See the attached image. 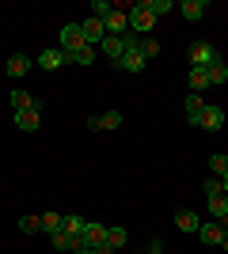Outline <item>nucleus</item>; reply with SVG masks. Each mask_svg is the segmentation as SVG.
I'll return each instance as SVG.
<instances>
[{
	"label": "nucleus",
	"instance_id": "nucleus-4",
	"mask_svg": "<svg viewBox=\"0 0 228 254\" xmlns=\"http://www.w3.org/2000/svg\"><path fill=\"white\" fill-rule=\"evenodd\" d=\"M228 114H225V106L217 103H206V110H202V118H198V126L206 129V133H217V129H225Z\"/></svg>",
	"mask_w": 228,
	"mask_h": 254
},
{
	"label": "nucleus",
	"instance_id": "nucleus-20",
	"mask_svg": "<svg viewBox=\"0 0 228 254\" xmlns=\"http://www.w3.org/2000/svg\"><path fill=\"white\" fill-rule=\"evenodd\" d=\"M107 243L114 247V251H118V247H126V243H130V232H126L122 224H114V228H107Z\"/></svg>",
	"mask_w": 228,
	"mask_h": 254
},
{
	"label": "nucleus",
	"instance_id": "nucleus-13",
	"mask_svg": "<svg viewBox=\"0 0 228 254\" xmlns=\"http://www.w3.org/2000/svg\"><path fill=\"white\" fill-rule=\"evenodd\" d=\"M38 64H42L46 72H54V68L65 64V53H61V50H42V53H38Z\"/></svg>",
	"mask_w": 228,
	"mask_h": 254
},
{
	"label": "nucleus",
	"instance_id": "nucleus-34",
	"mask_svg": "<svg viewBox=\"0 0 228 254\" xmlns=\"http://www.w3.org/2000/svg\"><path fill=\"white\" fill-rule=\"evenodd\" d=\"M221 193L228 197V175H221Z\"/></svg>",
	"mask_w": 228,
	"mask_h": 254
},
{
	"label": "nucleus",
	"instance_id": "nucleus-15",
	"mask_svg": "<svg viewBox=\"0 0 228 254\" xmlns=\"http://www.w3.org/2000/svg\"><path fill=\"white\" fill-rule=\"evenodd\" d=\"M179 11H183V19L198 23L202 15H206V0H186V4H179Z\"/></svg>",
	"mask_w": 228,
	"mask_h": 254
},
{
	"label": "nucleus",
	"instance_id": "nucleus-32",
	"mask_svg": "<svg viewBox=\"0 0 228 254\" xmlns=\"http://www.w3.org/2000/svg\"><path fill=\"white\" fill-rule=\"evenodd\" d=\"M221 193V179H206V197H217Z\"/></svg>",
	"mask_w": 228,
	"mask_h": 254
},
{
	"label": "nucleus",
	"instance_id": "nucleus-23",
	"mask_svg": "<svg viewBox=\"0 0 228 254\" xmlns=\"http://www.w3.org/2000/svg\"><path fill=\"white\" fill-rule=\"evenodd\" d=\"M50 239H54V251H73V239H76V235H69L65 228H61V232H54Z\"/></svg>",
	"mask_w": 228,
	"mask_h": 254
},
{
	"label": "nucleus",
	"instance_id": "nucleus-5",
	"mask_svg": "<svg viewBox=\"0 0 228 254\" xmlns=\"http://www.w3.org/2000/svg\"><path fill=\"white\" fill-rule=\"evenodd\" d=\"M57 42H61V53H73L84 46V34H80V23H65L61 34H57Z\"/></svg>",
	"mask_w": 228,
	"mask_h": 254
},
{
	"label": "nucleus",
	"instance_id": "nucleus-18",
	"mask_svg": "<svg viewBox=\"0 0 228 254\" xmlns=\"http://www.w3.org/2000/svg\"><path fill=\"white\" fill-rule=\"evenodd\" d=\"M11 106H15V114L19 110H38V99L34 95H27V91H11V99H8Z\"/></svg>",
	"mask_w": 228,
	"mask_h": 254
},
{
	"label": "nucleus",
	"instance_id": "nucleus-9",
	"mask_svg": "<svg viewBox=\"0 0 228 254\" xmlns=\"http://www.w3.org/2000/svg\"><path fill=\"white\" fill-rule=\"evenodd\" d=\"M103 31L114 34V38H122V34L130 31V23H126V11H110L107 19H103Z\"/></svg>",
	"mask_w": 228,
	"mask_h": 254
},
{
	"label": "nucleus",
	"instance_id": "nucleus-22",
	"mask_svg": "<svg viewBox=\"0 0 228 254\" xmlns=\"http://www.w3.org/2000/svg\"><path fill=\"white\" fill-rule=\"evenodd\" d=\"M61 224H65V216H57V212H46V216H42V232H46V235H54V232H61Z\"/></svg>",
	"mask_w": 228,
	"mask_h": 254
},
{
	"label": "nucleus",
	"instance_id": "nucleus-33",
	"mask_svg": "<svg viewBox=\"0 0 228 254\" xmlns=\"http://www.w3.org/2000/svg\"><path fill=\"white\" fill-rule=\"evenodd\" d=\"M149 254H163V247H160V239H152V247H149Z\"/></svg>",
	"mask_w": 228,
	"mask_h": 254
},
{
	"label": "nucleus",
	"instance_id": "nucleus-28",
	"mask_svg": "<svg viewBox=\"0 0 228 254\" xmlns=\"http://www.w3.org/2000/svg\"><path fill=\"white\" fill-rule=\"evenodd\" d=\"M225 80H228V64L217 61L213 68H209V84H225Z\"/></svg>",
	"mask_w": 228,
	"mask_h": 254
},
{
	"label": "nucleus",
	"instance_id": "nucleus-25",
	"mask_svg": "<svg viewBox=\"0 0 228 254\" xmlns=\"http://www.w3.org/2000/svg\"><path fill=\"white\" fill-rule=\"evenodd\" d=\"M209 171H213V179H221V175H228V156H225V152H217V156L209 159Z\"/></svg>",
	"mask_w": 228,
	"mask_h": 254
},
{
	"label": "nucleus",
	"instance_id": "nucleus-35",
	"mask_svg": "<svg viewBox=\"0 0 228 254\" xmlns=\"http://www.w3.org/2000/svg\"><path fill=\"white\" fill-rule=\"evenodd\" d=\"M221 247H225V251H228V232H225V239H221Z\"/></svg>",
	"mask_w": 228,
	"mask_h": 254
},
{
	"label": "nucleus",
	"instance_id": "nucleus-16",
	"mask_svg": "<svg viewBox=\"0 0 228 254\" xmlns=\"http://www.w3.org/2000/svg\"><path fill=\"white\" fill-rule=\"evenodd\" d=\"M175 228H179V232H198V228H202V220H198V212L183 209L179 216H175Z\"/></svg>",
	"mask_w": 228,
	"mask_h": 254
},
{
	"label": "nucleus",
	"instance_id": "nucleus-31",
	"mask_svg": "<svg viewBox=\"0 0 228 254\" xmlns=\"http://www.w3.org/2000/svg\"><path fill=\"white\" fill-rule=\"evenodd\" d=\"M91 11H95V19H107V15H110L114 8H110L107 0H91Z\"/></svg>",
	"mask_w": 228,
	"mask_h": 254
},
{
	"label": "nucleus",
	"instance_id": "nucleus-12",
	"mask_svg": "<svg viewBox=\"0 0 228 254\" xmlns=\"http://www.w3.org/2000/svg\"><path fill=\"white\" fill-rule=\"evenodd\" d=\"M84 243L91 247V251L103 247V243H107V228H103V224H87V228H84Z\"/></svg>",
	"mask_w": 228,
	"mask_h": 254
},
{
	"label": "nucleus",
	"instance_id": "nucleus-7",
	"mask_svg": "<svg viewBox=\"0 0 228 254\" xmlns=\"http://www.w3.org/2000/svg\"><path fill=\"white\" fill-rule=\"evenodd\" d=\"M80 34H84V46L103 42V38H107V31H103V19H95V15H91V19H84V23H80Z\"/></svg>",
	"mask_w": 228,
	"mask_h": 254
},
{
	"label": "nucleus",
	"instance_id": "nucleus-19",
	"mask_svg": "<svg viewBox=\"0 0 228 254\" xmlns=\"http://www.w3.org/2000/svg\"><path fill=\"white\" fill-rule=\"evenodd\" d=\"M198 235H202V243H221V239H225V228H221V224H202Z\"/></svg>",
	"mask_w": 228,
	"mask_h": 254
},
{
	"label": "nucleus",
	"instance_id": "nucleus-3",
	"mask_svg": "<svg viewBox=\"0 0 228 254\" xmlns=\"http://www.w3.org/2000/svg\"><path fill=\"white\" fill-rule=\"evenodd\" d=\"M217 61H221V53L209 42H194L190 46V68H213Z\"/></svg>",
	"mask_w": 228,
	"mask_h": 254
},
{
	"label": "nucleus",
	"instance_id": "nucleus-14",
	"mask_svg": "<svg viewBox=\"0 0 228 254\" xmlns=\"http://www.w3.org/2000/svg\"><path fill=\"white\" fill-rule=\"evenodd\" d=\"M15 126H19L23 133H34V129L42 126V118H38V110H19V114H15Z\"/></svg>",
	"mask_w": 228,
	"mask_h": 254
},
{
	"label": "nucleus",
	"instance_id": "nucleus-10",
	"mask_svg": "<svg viewBox=\"0 0 228 254\" xmlns=\"http://www.w3.org/2000/svg\"><path fill=\"white\" fill-rule=\"evenodd\" d=\"M186 84H190V95H202L209 84V68H190V76H186Z\"/></svg>",
	"mask_w": 228,
	"mask_h": 254
},
{
	"label": "nucleus",
	"instance_id": "nucleus-17",
	"mask_svg": "<svg viewBox=\"0 0 228 254\" xmlns=\"http://www.w3.org/2000/svg\"><path fill=\"white\" fill-rule=\"evenodd\" d=\"M202 110H206V99L202 95H186V122H190V126H198Z\"/></svg>",
	"mask_w": 228,
	"mask_h": 254
},
{
	"label": "nucleus",
	"instance_id": "nucleus-2",
	"mask_svg": "<svg viewBox=\"0 0 228 254\" xmlns=\"http://www.w3.org/2000/svg\"><path fill=\"white\" fill-rule=\"evenodd\" d=\"M133 46H141V38H133V34H130V38H126V34H122V38H114V34H107V38L99 42V53H103V57H107V61L114 64V61L122 57V53H126V50H133Z\"/></svg>",
	"mask_w": 228,
	"mask_h": 254
},
{
	"label": "nucleus",
	"instance_id": "nucleus-21",
	"mask_svg": "<svg viewBox=\"0 0 228 254\" xmlns=\"http://www.w3.org/2000/svg\"><path fill=\"white\" fill-rule=\"evenodd\" d=\"M209 212H213L217 220H225V216H228V197H225V193H217V197H209Z\"/></svg>",
	"mask_w": 228,
	"mask_h": 254
},
{
	"label": "nucleus",
	"instance_id": "nucleus-1",
	"mask_svg": "<svg viewBox=\"0 0 228 254\" xmlns=\"http://www.w3.org/2000/svg\"><path fill=\"white\" fill-rule=\"evenodd\" d=\"M126 23H130L133 38H149V34H152V27H156V19H152V11H149V0L133 4V8L126 11Z\"/></svg>",
	"mask_w": 228,
	"mask_h": 254
},
{
	"label": "nucleus",
	"instance_id": "nucleus-29",
	"mask_svg": "<svg viewBox=\"0 0 228 254\" xmlns=\"http://www.w3.org/2000/svg\"><path fill=\"white\" fill-rule=\"evenodd\" d=\"M122 126V114L118 110H110V114H99V129H118Z\"/></svg>",
	"mask_w": 228,
	"mask_h": 254
},
{
	"label": "nucleus",
	"instance_id": "nucleus-6",
	"mask_svg": "<svg viewBox=\"0 0 228 254\" xmlns=\"http://www.w3.org/2000/svg\"><path fill=\"white\" fill-rule=\"evenodd\" d=\"M114 68H122V72H141L145 68V57H141V46H133V50H126L114 61Z\"/></svg>",
	"mask_w": 228,
	"mask_h": 254
},
{
	"label": "nucleus",
	"instance_id": "nucleus-8",
	"mask_svg": "<svg viewBox=\"0 0 228 254\" xmlns=\"http://www.w3.org/2000/svg\"><path fill=\"white\" fill-rule=\"evenodd\" d=\"M4 72L15 76V80H19V76H27V72H31V57H27V53H11L8 61H4Z\"/></svg>",
	"mask_w": 228,
	"mask_h": 254
},
{
	"label": "nucleus",
	"instance_id": "nucleus-30",
	"mask_svg": "<svg viewBox=\"0 0 228 254\" xmlns=\"http://www.w3.org/2000/svg\"><path fill=\"white\" fill-rule=\"evenodd\" d=\"M156 53H160V42H156L152 34H149V38H141V57H145V61H149V57H156Z\"/></svg>",
	"mask_w": 228,
	"mask_h": 254
},
{
	"label": "nucleus",
	"instance_id": "nucleus-27",
	"mask_svg": "<svg viewBox=\"0 0 228 254\" xmlns=\"http://www.w3.org/2000/svg\"><path fill=\"white\" fill-rule=\"evenodd\" d=\"M19 232H27V235L42 232V216H23V220H19Z\"/></svg>",
	"mask_w": 228,
	"mask_h": 254
},
{
	"label": "nucleus",
	"instance_id": "nucleus-26",
	"mask_svg": "<svg viewBox=\"0 0 228 254\" xmlns=\"http://www.w3.org/2000/svg\"><path fill=\"white\" fill-rule=\"evenodd\" d=\"M149 11H152V19H160V15L175 11V4H171V0H149Z\"/></svg>",
	"mask_w": 228,
	"mask_h": 254
},
{
	"label": "nucleus",
	"instance_id": "nucleus-11",
	"mask_svg": "<svg viewBox=\"0 0 228 254\" xmlns=\"http://www.w3.org/2000/svg\"><path fill=\"white\" fill-rule=\"evenodd\" d=\"M91 61H95V50H91V46H80V50L65 53V64H80V68H87Z\"/></svg>",
	"mask_w": 228,
	"mask_h": 254
},
{
	"label": "nucleus",
	"instance_id": "nucleus-24",
	"mask_svg": "<svg viewBox=\"0 0 228 254\" xmlns=\"http://www.w3.org/2000/svg\"><path fill=\"white\" fill-rule=\"evenodd\" d=\"M69 235H84V228H87V220L84 216H65V224H61Z\"/></svg>",
	"mask_w": 228,
	"mask_h": 254
}]
</instances>
